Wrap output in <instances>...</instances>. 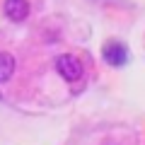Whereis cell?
<instances>
[{
    "instance_id": "cell-1",
    "label": "cell",
    "mask_w": 145,
    "mask_h": 145,
    "mask_svg": "<svg viewBox=\"0 0 145 145\" xmlns=\"http://www.w3.org/2000/svg\"><path fill=\"white\" fill-rule=\"evenodd\" d=\"M56 70H58V75H61L63 80H68V82H78V80L82 78V63L75 56H70V53H63V56L56 58Z\"/></svg>"
},
{
    "instance_id": "cell-2",
    "label": "cell",
    "mask_w": 145,
    "mask_h": 145,
    "mask_svg": "<svg viewBox=\"0 0 145 145\" xmlns=\"http://www.w3.org/2000/svg\"><path fill=\"white\" fill-rule=\"evenodd\" d=\"M104 61H106L109 65H114V68L126 65V63H128V48L121 41H109L106 46H104Z\"/></svg>"
},
{
    "instance_id": "cell-3",
    "label": "cell",
    "mask_w": 145,
    "mask_h": 145,
    "mask_svg": "<svg viewBox=\"0 0 145 145\" xmlns=\"http://www.w3.org/2000/svg\"><path fill=\"white\" fill-rule=\"evenodd\" d=\"M3 12H5V17L10 22H24L29 17V3L27 0H5Z\"/></svg>"
},
{
    "instance_id": "cell-4",
    "label": "cell",
    "mask_w": 145,
    "mask_h": 145,
    "mask_svg": "<svg viewBox=\"0 0 145 145\" xmlns=\"http://www.w3.org/2000/svg\"><path fill=\"white\" fill-rule=\"evenodd\" d=\"M12 72H15V58L10 53H0V82H7L12 78Z\"/></svg>"
}]
</instances>
